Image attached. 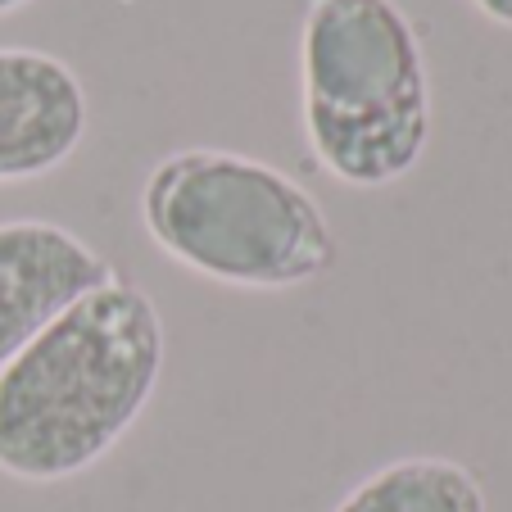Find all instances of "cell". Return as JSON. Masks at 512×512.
<instances>
[{
    "label": "cell",
    "instance_id": "7",
    "mask_svg": "<svg viewBox=\"0 0 512 512\" xmlns=\"http://www.w3.org/2000/svg\"><path fill=\"white\" fill-rule=\"evenodd\" d=\"M476 10L485 14V19L503 23V28H512V0H472Z\"/></svg>",
    "mask_w": 512,
    "mask_h": 512
},
{
    "label": "cell",
    "instance_id": "4",
    "mask_svg": "<svg viewBox=\"0 0 512 512\" xmlns=\"http://www.w3.org/2000/svg\"><path fill=\"white\" fill-rule=\"evenodd\" d=\"M118 272L59 223H0V368Z\"/></svg>",
    "mask_w": 512,
    "mask_h": 512
},
{
    "label": "cell",
    "instance_id": "2",
    "mask_svg": "<svg viewBox=\"0 0 512 512\" xmlns=\"http://www.w3.org/2000/svg\"><path fill=\"white\" fill-rule=\"evenodd\" d=\"M300 105L318 164L345 186L413 173L431 136V82L395 0H309L300 23Z\"/></svg>",
    "mask_w": 512,
    "mask_h": 512
},
{
    "label": "cell",
    "instance_id": "8",
    "mask_svg": "<svg viewBox=\"0 0 512 512\" xmlns=\"http://www.w3.org/2000/svg\"><path fill=\"white\" fill-rule=\"evenodd\" d=\"M28 0H0V14H14V10H23Z\"/></svg>",
    "mask_w": 512,
    "mask_h": 512
},
{
    "label": "cell",
    "instance_id": "5",
    "mask_svg": "<svg viewBox=\"0 0 512 512\" xmlns=\"http://www.w3.org/2000/svg\"><path fill=\"white\" fill-rule=\"evenodd\" d=\"M87 136V87L64 59L0 46V182L59 168Z\"/></svg>",
    "mask_w": 512,
    "mask_h": 512
},
{
    "label": "cell",
    "instance_id": "6",
    "mask_svg": "<svg viewBox=\"0 0 512 512\" xmlns=\"http://www.w3.org/2000/svg\"><path fill=\"white\" fill-rule=\"evenodd\" d=\"M336 512H485V494L463 463L399 458L368 476Z\"/></svg>",
    "mask_w": 512,
    "mask_h": 512
},
{
    "label": "cell",
    "instance_id": "1",
    "mask_svg": "<svg viewBox=\"0 0 512 512\" xmlns=\"http://www.w3.org/2000/svg\"><path fill=\"white\" fill-rule=\"evenodd\" d=\"M164 322L145 290L114 277L64 309L0 368V472L64 481L123 440L155 395Z\"/></svg>",
    "mask_w": 512,
    "mask_h": 512
},
{
    "label": "cell",
    "instance_id": "3",
    "mask_svg": "<svg viewBox=\"0 0 512 512\" xmlns=\"http://www.w3.org/2000/svg\"><path fill=\"white\" fill-rule=\"evenodd\" d=\"M159 250L227 286L286 290L336 263L318 200L272 164L232 150H177L141 191Z\"/></svg>",
    "mask_w": 512,
    "mask_h": 512
}]
</instances>
